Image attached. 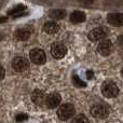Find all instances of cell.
<instances>
[{
    "label": "cell",
    "instance_id": "cell-1",
    "mask_svg": "<svg viewBox=\"0 0 123 123\" xmlns=\"http://www.w3.org/2000/svg\"><path fill=\"white\" fill-rule=\"evenodd\" d=\"M102 93L105 97L113 98L116 96H118V94H119V87L113 81L106 80L102 84Z\"/></svg>",
    "mask_w": 123,
    "mask_h": 123
},
{
    "label": "cell",
    "instance_id": "cell-2",
    "mask_svg": "<svg viewBox=\"0 0 123 123\" xmlns=\"http://www.w3.org/2000/svg\"><path fill=\"white\" fill-rule=\"evenodd\" d=\"M74 113H76V108L70 103L62 105L57 110V116L62 121H67V120L71 119L74 116Z\"/></svg>",
    "mask_w": 123,
    "mask_h": 123
},
{
    "label": "cell",
    "instance_id": "cell-3",
    "mask_svg": "<svg viewBox=\"0 0 123 123\" xmlns=\"http://www.w3.org/2000/svg\"><path fill=\"white\" fill-rule=\"evenodd\" d=\"M91 115L96 119H105L109 115V107L103 103L94 104L91 107Z\"/></svg>",
    "mask_w": 123,
    "mask_h": 123
},
{
    "label": "cell",
    "instance_id": "cell-4",
    "mask_svg": "<svg viewBox=\"0 0 123 123\" xmlns=\"http://www.w3.org/2000/svg\"><path fill=\"white\" fill-rule=\"evenodd\" d=\"M30 61L36 65H43L47 62V55L41 49H32L29 53Z\"/></svg>",
    "mask_w": 123,
    "mask_h": 123
},
{
    "label": "cell",
    "instance_id": "cell-5",
    "mask_svg": "<svg viewBox=\"0 0 123 123\" xmlns=\"http://www.w3.org/2000/svg\"><path fill=\"white\" fill-rule=\"evenodd\" d=\"M51 54L56 60H62V58H64L65 55L67 54V48L62 42H55L52 44Z\"/></svg>",
    "mask_w": 123,
    "mask_h": 123
},
{
    "label": "cell",
    "instance_id": "cell-6",
    "mask_svg": "<svg viewBox=\"0 0 123 123\" xmlns=\"http://www.w3.org/2000/svg\"><path fill=\"white\" fill-rule=\"evenodd\" d=\"M12 67H13V69L17 72L25 71V70H27L28 67H29V62L25 57L17 56V57H15L14 60L12 61Z\"/></svg>",
    "mask_w": 123,
    "mask_h": 123
},
{
    "label": "cell",
    "instance_id": "cell-7",
    "mask_svg": "<svg viewBox=\"0 0 123 123\" xmlns=\"http://www.w3.org/2000/svg\"><path fill=\"white\" fill-rule=\"evenodd\" d=\"M107 36V29L104 27H97L92 29L91 31L89 32L87 37L91 41H99L103 40L104 38H106Z\"/></svg>",
    "mask_w": 123,
    "mask_h": 123
},
{
    "label": "cell",
    "instance_id": "cell-8",
    "mask_svg": "<svg viewBox=\"0 0 123 123\" xmlns=\"http://www.w3.org/2000/svg\"><path fill=\"white\" fill-rule=\"evenodd\" d=\"M97 52L102 56H108L113 52V44L110 40H103L98 44Z\"/></svg>",
    "mask_w": 123,
    "mask_h": 123
},
{
    "label": "cell",
    "instance_id": "cell-9",
    "mask_svg": "<svg viewBox=\"0 0 123 123\" xmlns=\"http://www.w3.org/2000/svg\"><path fill=\"white\" fill-rule=\"evenodd\" d=\"M62 102V96L58 93H51L45 98V105L48 108L53 109L56 108Z\"/></svg>",
    "mask_w": 123,
    "mask_h": 123
},
{
    "label": "cell",
    "instance_id": "cell-10",
    "mask_svg": "<svg viewBox=\"0 0 123 123\" xmlns=\"http://www.w3.org/2000/svg\"><path fill=\"white\" fill-rule=\"evenodd\" d=\"M107 21L110 25L115 27L123 26V14L122 13H110L107 15Z\"/></svg>",
    "mask_w": 123,
    "mask_h": 123
},
{
    "label": "cell",
    "instance_id": "cell-11",
    "mask_svg": "<svg viewBox=\"0 0 123 123\" xmlns=\"http://www.w3.org/2000/svg\"><path fill=\"white\" fill-rule=\"evenodd\" d=\"M32 34L31 27H22L15 31V38L19 41H26Z\"/></svg>",
    "mask_w": 123,
    "mask_h": 123
},
{
    "label": "cell",
    "instance_id": "cell-12",
    "mask_svg": "<svg viewBox=\"0 0 123 123\" xmlns=\"http://www.w3.org/2000/svg\"><path fill=\"white\" fill-rule=\"evenodd\" d=\"M45 98H47L45 93L41 90H35L31 93V100L36 105H39V106L45 104Z\"/></svg>",
    "mask_w": 123,
    "mask_h": 123
},
{
    "label": "cell",
    "instance_id": "cell-13",
    "mask_svg": "<svg viewBox=\"0 0 123 123\" xmlns=\"http://www.w3.org/2000/svg\"><path fill=\"white\" fill-rule=\"evenodd\" d=\"M43 30L49 35H54L60 30V25L56 22H53V21L47 22L44 24V26H43Z\"/></svg>",
    "mask_w": 123,
    "mask_h": 123
},
{
    "label": "cell",
    "instance_id": "cell-14",
    "mask_svg": "<svg viewBox=\"0 0 123 123\" xmlns=\"http://www.w3.org/2000/svg\"><path fill=\"white\" fill-rule=\"evenodd\" d=\"M85 19H86V16L82 11H74L70 15V21L74 24L83 23V22H85Z\"/></svg>",
    "mask_w": 123,
    "mask_h": 123
},
{
    "label": "cell",
    "instance_id": "cell-15",
    "mask_svg": "<svg viewBox=\"0 0 123 123\" xmlns=\"http://www.w3.org/2000/svg\"><path fill=\"white\" fill-rule=\"evenodd\" d=\"M50 17L52 19H55V21H60V19L65 18L66 16V11L63 9H56V10H52L50 12Z\"/></svg>",
    "mask_w": 123,
    "mask_h": 123
},
{
    "label": "cell",
    "instance_id": "cell-16",
    "mask_svg": "<svg viewBox=\"0 0 123 123\" xmlns=\"http://www.w3.org/2000/svg\"><path fill=\"white\" fill-rule=\"evenodd\" d=\"M72 83H74V86L77 87H85L86 86V83L84 81H82L80 78H79L78 74H74L72 76Z\"/></svg>",
    "mask_w": 123,
    "mask_h": 123
},
{
    "label": "cell",
    "instance_id": "cell-17",
    "mask_svg": "<svg viewBox=\"0 0 123 123\" xmlns=\"http://www.w3.org/2000/svg\"><path fill=\"white\" fill-rule=\"evenodd\" d=\"M70 123H90V122H89V119L84 115H78L72 119V121Z\"/></svg>",
    "mask_w": 123,
    "mask_h": 123
},
{
    "label": "cell",
    "instance_id": "cell-18",
    "mask_svg": "<svg viewBox=\"0 0 123 123\" xmlns=\"http://www.w3.org/2000/svg\"><path fill=\"white\" fill-rule=\"evenodd\" d=\"M25 10V6L24 4H18L17 6H15L14 9H12V10H10L9 11V14L10 15H15V14H17V13H21V12H23V11Z\"/></svg>",
    "mask_w": 123,
    "mask_h": 123
},
{
    "label": "cell",
    "instance_id": "cell-19",
    "mask_svg": "<svg viewBox=\"0 0 123 123\" xmlns=\"http://www.w3.org/2000/svg\"><path fill=\"white\" fill-rule=\"evenodd\" d=\"M27 119H28V116L26 115V113H18V115H16V117H15L16 122H23Z\"/></svg>",
    "mask_w": 123,
    "mask_h": 123
},
{
    "label": "cell",
    "instance_id": "cell-20",
    "mask_svg": "<svg viewBox=\"0 0 123 123\" xmlns=\"http://www.w3.org/2000/svg\"><path fill=\"white\" fill-rule=\"evenodd\" d=\"M4 76H6V71H4V68L2 67L1 65H0V80H2V79L4 78Z\"/></svg>",
    "mask_w": 123,
    "mask_h": 123
},
{
    "label": "cell",
    "instance_id": "cell-21",
    "mask_svg": "<svg viewBox=\"0 0 123 123\" xmlns=\"http://www.w3.org/2000/svg\"><path fill=\"white\" fill-rule=\"evenodd\" d=\"M28 13L26 12V13H17V14H15V15H13V17L14 18H17V17H22V16H25V15H27Z\"/></svg>",
    "mask_w": 123,
    "mask_h": 123
},
{
    "label": "cell",
    "instance_id": "cell-22",
    "mask_svg": "<svg viewBox=\"0 0 123 123\" xmlns=\"http://www.w3.org/2000/svg\"><path fill=\"white\" fill-rule=\"evenodd\" d=\"M118 44L121 45V47H123V35H121V36L118 38Z\"/></svg>",
    "mask_w": 123,
    "mask_h": 123
},
{
    "label": "cell",
    "instance_id": "cell-23",
    "mask_svg": "<svg viewBox=\"0 0 123 123\" xmlns=\"http://www.w3.org/2000/svg\"><path fill=\"white\" fill-rule=\"evenodd\" d=\"M86 76H87V79H92L94 77V72L91 71V70H89V71L86 72Z\"/></svg>",
    "mask_w": 123,
    "mask_h": 123
},
{
    "label": "cell",
    "instance_id": "cell-24",
    "mask_svg": "<svg viewBox=\"0 0 123 123\" xmlns=\"http://www.w3.org/2000/svg\"><path fill=\"white\" fill-rule=\"evenodd\" d=\"M6 21H8V17H6V16H0V24L6 23Z\"/></svg>",
    "mask_w": 123,
    "mask_h": 123
},
{
    "label": "cell",
    "instance_id": "cell-25",
    "mask_svg": "<svg viewBox=\"0 0 123 123\" xmlns=\"http://www.w3.org/2000/svg\"><path fill=\"white\" fill-rule=\"evenodd\" d=\"M82 2L85 4H91L92 2H93V0H82Z\"/></svg>",
    "mask_w": 123,
    "mask_h": 123
},
{
    "label": "cell",
    "instance_id": "cell-26",
    "mask_svg": "<svg viewBox=\"0 0 123 123\" xmlns=\"http://www.w3.org/2000/svg\"><path fill=\"white\" fill-rule=\"evenodd\" d=\"M121 76H122V78H123V68L121 69Z\"/></svg>",
    "mask_w": 123,
    "mask_h": 123
},
{
    "label": "cell",
    "instance_id": "cell-27",
    "mask_svg": "<svg viewBox=\"0 0 123 123\" xmlns=\"http://www.w3.org/2000/svg\"><path fill=\"white\" fill-rule=\"evenodd\" d=\"M0 40H1V36H0Z\"/></svg>",
    "mask_w": 123,
    "mask_h": 123
}]
</instances>
